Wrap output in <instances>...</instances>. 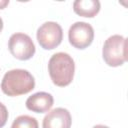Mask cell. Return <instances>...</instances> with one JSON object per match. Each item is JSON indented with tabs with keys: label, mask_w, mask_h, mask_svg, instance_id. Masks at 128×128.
<instances>
[{
	"label": "cell",
	"mask_w": 128,
	"mask_h": 128,
	"mask_svg": "<svg viewBox=\"0 0 128 128\" xmlns=\"http://www.w3.org/2000/svg\"><path fill=\"white\" fill-rule=\"evenodd\" d=\"M10 53L19 60H29L35 54V45L27 34L14 33L8 42Z\"/></svg>",
	"instance_id": "5"
},
{
	"label": "cell",
	"mask_w": 128,
	"mask_h": 128,
	"mask_svg": "<svg viewBox=\"0 0 128 128\" xmlns=\"http://www.w3.org/2000/svg\"><path fill=\"white\" fill-rule=\"evenodd\" d=\"M100 2L98 0H76L73 3L74 12L82 17L92 18L100 11Z\"/></svg>",
	"instance_id": "9"
},
{
	"label": "cell",
	"mask_w": 128,
	"mask_h": 128,
	"mask_svg": "<svg viewBox=\"0 0 128 128\" xmlns=\"http://www.w3.org/2000/svg\"><path fill=\"white\" fill-rule=\"evenodd\" d=\"M8 110L4 104L0 102V128H3L8 120Z\"/></svg>",
	"instance_id": "11"
},
{
	"label": "cell",
	"mask_w": 128,
	"mask_h": 128,
	"mask_svg": "<svg viewBox=\"0 0 128 128\" xmlns=\"http://www.w3.org/2000/svg\"><path fill=\"white\" fill-rule=\"evenodd\" d=\"M2 29H3V20H2V18L0 17V32L2 31Z\"/></svg>",
	"instance_id": "14"
},
{
	"label": "cell",
	"mask_w": 128,
	"mask_h": 128,
	"mask_svg": "<svg viewBox=\"0 0 128 128\" xmlns=\"http://www.w3.org/2000/svg\"><path fill=\"white\" fill-rule=\"evenodd\" d=\"M93 128H109V127L108 126H105V125H100L99 124V125H95Z\"/></svg>",
	"instance_id": "13"
},
{
	"label": "cell",
	"mask_w": 128,
	"mask_h": 128,
	"mask_svg": "<svg viewBox=\"0 0 128 128\" xmlns=\"http://www.w3.org/2000/svg\"><path fill=\"white\" fill-rule=\"evenodd\" d=\"M72 124V118L70 112L62 107L55 108L48 112L43 118V128H70Z\"/></svg>",
	"instance_id": "7"
},
{
	"label": "cell",
	"mask_w": 128,
	"mask_h": 128,
	"mask_svg": "<svg viewBox=\"0 0 128 128\" xmlns=\"http://www.w3.org/2000/svg\"><path fill=\"white\" fill-rule=\"evenodd\" d=\"M11 128H39L37 120L29 115H20L12 123Z\"/></svg>",
	"instance_id": "10"
},
{
	"label": "cell",
	"mask_w": 128,
	"mask_h": 128,
	"mask_svg": "<svg viewBox=\"0 0 128 128\" xmlns=\"http://www.w3.org/2000/svg\"><path fill=\"white\" fill-rule=\"evenodd\" d=\"M127 40L121 35H112L104 42L102 56L105 63L111 67L123 65L127 60Z\"/></svg>",
	"instance_id": "3"
},
{
	"label": "cell",
	"mask_w": 128,
	"mask_h": 128,
	"mask_svg": "<svg viewBox=\"0 0 128 128\" xmlns=\"http://www.w3.org/2000/svg\"><path fill=\"white\" fill-rule=\"evenodd\" d=\"M48 72L52 82L56 86L65 87L73 80L75 72L74 60L67 53H55L48 62Z\"/></svg>",
	"instance_id": "1"
},
{
	"label": "cell",
	"mask_w": 128,
	"mask_h": 128,
	"mask_svg": "<svg viewBox=\"0 0 128 128\" xmlns=\"http://www.w3.org/2000/svg\"><path fill=\"white\" fill-rule=\"evenodd\" d=\"M54 99L50 93L37 92L29 96L26 100V107L28 110L36 113H45L53 106Z\"/></svg>",
	"instance_id": "8"
},
{
	"label": "cell",
	"mask_w": 128,
	"mask_h": 128,
	"mask_svg": "<svg viewBox=\"0 0 128 128\" xmlns=\"http://www.w3.org/2000/svg\"><path fill=\"white\" fill-rule=\"evenodd\" d=\"M9 4V0H0V9H4Z\"/></svg>",
	"instance_id": "12"
},
{
	"label": "cell",
	"mask_w": 128,
	"mask_h": 128,
	"mask_svg": "<svg viewBox=\"0 0 128 128\" xmlns=\"http://www.w3.org/2000/svg\"><path fill=\"white\" fill-rule=\"evenodd\" d=\"M37 41L45 50H52L60 45L63 39L61 26L53 21L43 23L37 30Z\"/></svg>",
	"instance_id": "4"
},
{
	"label": "cell",
	"mask_w": 128,
	"mask_h": 128,
	"mask_svg": "<svg viewBox=\"0 0 128 128\" xmlns=\"http://www.w3.org/2000/svg\"><path fill=\"white\" fill-rule=\"evenodd\" d=\"M35 87V80L32 74L24 69H12L5 73L1 90L8 96H19L27 94Z\"/></svg>",
	"instance_id": "2"
},
{
	"label": "cell",
	"mask_w": 128,
	"mask_h": 128,
	"mask_svg": "<svg viewBox=\"0 0 128 128\" xmlns=\"http://www.w3.org/2000/svg\"><path fill=\"white\" fill-rule=\"evenodd\" d=\"M70 44L77 49H85L91 45L94 39V29L86 22L78 21L72 24L68 31Z\"/></svg>",
	"instance_id": "6"
}]
</instances>
